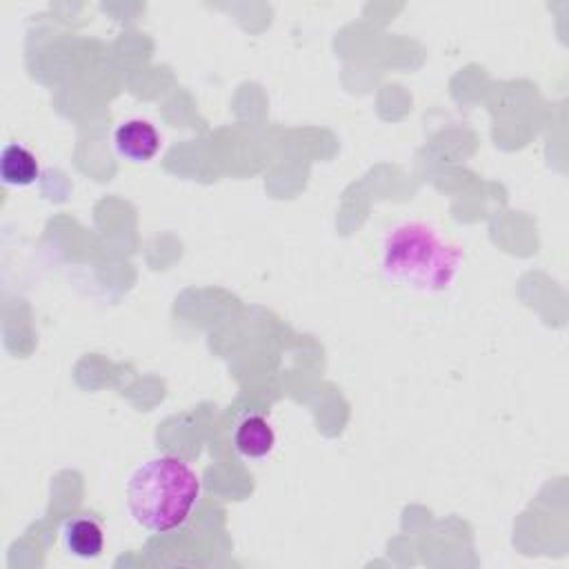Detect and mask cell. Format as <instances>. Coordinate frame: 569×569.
Segmentation results:
<instances>
[{
	"instance_id": "cell-1",
	"label": "cell",
	"mask_w": 569,
	"mask_h": 569,
	"mask_svg": "<svg viewBox=\"0 0 569 569\" xmlns=\"http://www.w3.org/2000/svg\"><path fill=\"white\" fill-rule=\"evenodd\" d=\"M462 251L431 224H393L380 244V271L387 282L416 293H442L458 278Z\"/></svg>"
},
{
	"instance_id": "cell-2",
	"label": "cell",
	"mask_w": 569,
	"mask_h": 569,
	"mask_svg": "<svg viewBox=\"0 0 569 569\" xmlns=\"http://www.w3.org/2000/svg\"><path fill=\"white\" fill-rule=\"evenodd\" d=\"M200 478L178 456L162 453L140 462L127 478L124 502L131 520L151 531L178 529L196 507Z\"/></svg>"
},
{
	"instance_id": "cell-3",
	"label": "cell",
	"mask_w": 569,
	"mask_h": 569,
	"mask_svg": "<svg viewBox=\"0 0 569 569\" xmlns=\"http://www.w3.org/2000/svg\"><path fill=\"white\" fill-rule=\"evenodd\" d=\"M113 147L131 162H149L160 151V136L151 122L131 118L116 127Z\"/></svg>"
},
{
	"instance_id": "cell-4",
	"label": "cell",
	"mask_w": 569,
	"mask_h": 569,
	"mask_svg": "<svg viewBox=\"0 0 569 569\" xmlns=\"http://www.w3.org/2000/svg\"><path fill=\"white\" fill-rule=\"evenodd\" d=\"M60 540H62V547L67 553L82 558V560H91L102 553L104 531L96 518L82 513V516H73V518L64 520V525L60 529Z\"/></svg>"
},
{
	"instance_id": "cell-5",
	"label": "cell",
	"mask_w": 569,
	"mask_h": 569,
	"mask_svg": "<svg viewBox=\"0 0 569 569\" xmlns=\"http://www.w3.org/2000/svg\"><path fill=\"white\" fill-rule=\"evenodd\" d=\"M233 447L244 458H262L271 453L276 445V431L271 422L260 413H244L233 427Z\"/></svg>"
},
{
	"instance_id": "cell-6",
	"label": "cell",
	"mask_w": 569,
	"mask_h": 569,
	"mask_svg": "<svg viewBox=\"0 0 569 569\" xmlns=\"http://www.w3.org/2000/svg\"><path fill=\"white\" fill-rule=\"evenodd\" d=\"M40 173V164L36 160V156L18 144V142H9L2 147L0 153V178L4 184L11 187H29L36 182Z\"/></svg>"
}]
</instances>
